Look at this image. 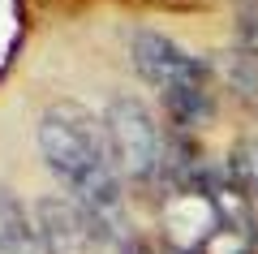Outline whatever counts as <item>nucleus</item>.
Here are the masks:
<instances>
[{
    "instance_id": "6",
    "label": "nucleus",
    "mask_w": 258,
    "mask_h": 254,
    "mask_svg": "<svg viewBox=\"0 0 258 254\" xmlns=\"http://www.w3.org/2000/svg\"><path fill=\"white\" fill-rule=\"evenodd\" d=\"M232 181L258 198V138H245V142L232 146Z\"/></svg>"
},
{
    "instance_id": "5",
    "label": "nucleus",
    "mask_w": 258,
    "mask_h": 254,
    "mask_svg": "<svg viewBox=\"0 0 258 254\" xmlns=\"http://www.w3.org/2000/svg\"><path fill=\"white\" fill-rule=\"evenodd\" d=\"M0 254H47L35 211L9 185H0Z\"/></svg>"
},
{
    "instance_id": "2",
    "label": "nucleus",
    "mask_w": 258,
    "mask_h": 254,
    "mask_svg": "<svg viewBox=\"0 0 258 254\" xmlns=\"http://www.w3.org/2000/svg\"><path fill=\"white\" fill-rule=\"evenodd\" d=\"M129 56H134L138 78L164 99L176 125L189 129L211 117V73L198 56H189L181 43H172L159 30H134Z\"/></svg>"
},
{
    "instance_id": "1",
    "label": "nucleus",
    "mask_w": 258,
    "mask_h": 254,
    "mask_svg": "<svg viewBox=\"0 0 258 254\" xmlns=\"http://www.w3.org/2000/svg\"><path fill=\"white\" fill-rule=\"evenodd\" d=\"M35 142H39L47 173L64 185V194L78 198L86 211H95L99 220L116 224L125 177H120L116 160H112L103 117H95L78 99H56L39 112Z\"/></svg>"
},
{
    "instance_id": "4",
    "label": "nucleus",
    "mask_w": 258,
    "mask_h": 254,
    "mask_svg": "<svg viewBox=\"0 0 258 254\" xmlns=\"http://www.w3.org/2000/svg\"><path fill=\"white\" fill-rule=\"evenodd\" d=\"M35 224L43 233L47 254H120L112 224L86 211L69 194H47L35 202Z\"/></svg>"
},
{
    "instance_id": "3",
    "label": "nucleus",
    "mask_w": 258,
    "mask_h": 254,
    "mask_svg": "<svg viewBox=\"0 0 258 254\" xmlns=\"http://www.w3.org/2000/svg\"><path fill=\"white\" fill-rule=\"evenodd\" d=\"M103 134H108L112 160L125 181H155L168 168L164 160V129L155 112L138 95H116L103 108Z\"/></svg>"
}]
</instances>
